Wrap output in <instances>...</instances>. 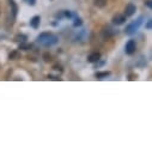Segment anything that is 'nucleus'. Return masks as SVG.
Returning a JSON list of instances; mask_svg holds the SVG:
<instances>
[{
    "label": "nucleus",
    "instance_id": "obj_1",
    "mask_svg": "<svg viewBox=\"0 0 152 152\" xmlns=\"http://www.w3.org/2000/svg\"><path fill=\"white\" fill-rule=\"evenodd\" d=\"M36 41H37V43H40L43 47H50L58 42V36L52 32H42L37 36Z\"/></svg>",
    "mask_w": 152,
    "mask_h": 152
},
{
    "label": "nucleus",
    "instance_id": "obj_2",
    "mask_svg": "<svg viewBox=\"0 0 152 152\" xmlns=\"http://www.w3.org/2000/svg\"><path fill=\"white\" fill-rule=\"evenodd\" d=\"M142 19H144V17L140 16L138 19H135V20H133L132 23H129V24L126 26V29H125V34H126V35H133V34H135V31L140 28V25H141V23H142Z\"/></svg>",
    "mask_w": 152,
    "mask_h": 152
},
{
    "label": "nucleus",
    "instance_id": "obj_3",
    "mask_svg": "<svg viewBox=\"0 0 152 152\" xmlns=\"http://www.w3.org/2000/svg\"><path fill=\"white\" fill-rule=\"evenodd\" d=\"M137 50V43L134 40H129L125 46V52L127 55H133Z\"/></svg>",
    "mask_w": 152,
    "mask_h": 152
},
{
    "label": "nucleus",
    "instance_id": "obj_4",
    "mask_svg": "<svg viewBox=\"0 0 152 152\" xmlns=\"http://www.w3.org/2000/svg\"><path fill=\"white\" fill-rule=\"evenodd\" d=\"M113 23L115 25H122L125 22H126V16L125 15H121V13H116L115 16L113 17Z\"/></svg>",
    "mask_w": 152,
    "mask_h": 152
},
{
    "label": "nucleus",
    "instance_id": "obj_5",
    "mask_svg": "<svg viewBox=\"0 0 152 152\" xmlns=\"http://www.w3.org/2000/svg\"><path fill=\"white\" fill-rule=\"evenodd\" d=\"M135 11H137V6L134 4H128V5H126V9H125V13L124 15L126 17H132L135 13Z\"/></svg>",
    "mask_w": 152,
    "mask_h": 152
},
{
    "label": "nucleus",
    "instance_id": "obj_6",
    "mask_svg": "<svg viewBox=\"0 0 152 152\" xmlns=\"http://www.w3.org/2000/svg\"><path fill=\"white\" fill-rule=\"evenodd\" d=\"M40 23H41V17L40 16H34L30 20V26L34 29H39L40 28Z\"/></svg>",
    "mask_w": 152,
    "mask_h": 152
},
{
    "label": "nucleus",
    "instance_id": "obj_7",
    "mask_svg": "<svg viewBox=\"0 0 152 152\" xmlns=\"http://www.w3.org/2000/svg\"><path fill=\"white\" fill-rule=\"evenodd\" d=\"M99 60H101V53H97V52L91 53V54L88 56V61H89V62H91V64L98 62Z\"/></svg>",
    "mask_w": 152,
    "mask_h": 152
},
{
    "label": "nucleus",
    "instance_id": "obj_8",
    "mask_svg": "<svg viewBox=\"0 0 152 152\" xmlns=\"http://www.w3.org/2000/svg\"><path fill=\"white\" fill-rule=\"evenodd\" d=\"M26 40H28L26 35H23V34H18V35H16V36H15V41H16V42H18V43L25 42Z\"/></svg>",
    "mask_w": 152,
    "mask_h": 152
},
{
    "label": "nucleus",
    "instance_id": "obj_9",
    "mask_svg": "<svg viewBox=\"0 0 152 152\" xmlns=\"http://www.w3.org/2000/svg\"><path fill=\"white\" fill-rule=\"evenodd\" d=\"M18 59H20V53L18 50H13V52L10 53L9 60H18Z\"/></svg>",
    "mask_w": 152,
    "mask_h": 152
},
{
    "label": "nucleus",
    "instance_id": "obj_10",
    "mask_svg": "<svg viewBox=\"0 0 152 152\" xmlns=\"http://www.w3.org/2000/svg\"><path fill=\"white\" fill-rule=\"evenodd\" d=\"M94 4H95V6H97V7H99V9H103V7L107 6L108 0H95Z\"/></svg>",
    "mask_w": 152,
    "mask_h": 152
},
{
    "label": "nucleus",
    "instance_id": "obj_11",
    "mask_svg": "<svg viewBox=\"0 0 152 152\" xmlns=\"http://www.w3.org/2000/svg\"><path fill=\"white\" fill-rule=\"evenodd\" d=\"M108 75H110V72H109V71L97 72V73H96V78H98V79H103V78H107Z\"/></svg>",
    "mask_w": 152,
    "mask_h": 152
},
{
    "label": "nucleus",
    "instance_id": "obj_12",
    "mask_svg": "<svg viewBox=\"0 0 152 152\" xmlns=\"http://www.w3.org/2000/svg\"><path fill=\"white\" fill-rule=\"evenodd\" d=\"M31 45H29V43H25V42H22V43H19V49H22V50H29V49H31Z\"/></svg>",
    "mask_w": 152,
    "mask_h": 152
},
{
    "label": "nucleus",
    "instance_id": "obj_13",
    "mask_svg": "<svg viewBox=\"0 0 152 152\" xmlns=\"http://www.w3.org/2000/svg\"><path fill=\"white\" fill-rule=\"evenodd\" d=\"M82 24H83V22H82V19H80V18H78V17H77V18L74 19V23H73V25H74V26H80Z\"/></svg>",
    "mask_w": 152,
    "mask_h": 152
},
{
    "label": "nucleus",
    "instance_id": "obj_14",
    "mask_svg": "<svg viewBox=\"0 0 152 152\" xmlns=\"http://www.w3.org/2000/svg\"><path fill=\"white\" fill-rule=\"evenodd\" d=\"M43 59H45L46 62H49V61H52V55L48 54V53H45L43 54Z\"/></svg>",
    "mask_w": 152,
    "mask_h": 152
},
{
    "label": "nucleus",
    "instance_id": "obj_15",
    "mask_svg": "<svg viewBox=\"0 0 152 152\" xmlns=\"http://www.w3.org/2000/svg\"><path fill=\"white\" fill-rule=\"evenodd\" d=\"M24 1H25L28 5H30V6H34V5L36 4V0H24Z\"/></svg>",
    "mask_w": 152,
    "mask_h": 152
},
{
    "label": "nucleus",
    "instance_id": "obj_16",
    "mask_svg": "<svg viewBox=\"0 0 152 152\" xmlns=\"http://www.w3.org/2000/svg\"><path fill=\"white\" fill-rule=\"evenodd\" d=\"M151 25H152V20H151V19H148V20H147V23H146V26H145V28H146L147 30H151Z\"/></svg>",
    "mask_w": 152,
    "mask_h": 152
},
{
    "label": "nucleus",
    "instance_id": "obj_17",
    "mask_svg": "<svg viewBox=\"0 0 152 152\" xmlns=\"http://www.w3.org/2000/svg\"><path fill=\"white\" fill-rule=\"evenodd\" d=\"M129 80H134V79H137V74H129V78H128Z\"/></svg>",
    "mask_w": 152,
    "mask_h": 152
},
{
    "label": "nucleus",
    "instance_id": "obj_18",
    "mask_svg": "<svg viewBox=\"0 0 152 152\" xmlns=\"http://www.w3.org/2000/svg\"><path fill=\"white\" fill-rule=\"evenodd\" d=\"M145 4H146V6H147V7H150V9H151V6H152L151 0H146V3H145Z\"/></svg>",
    "mask_w": 152,
    "mask_h": 152
}]
</instances>
